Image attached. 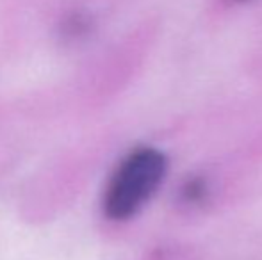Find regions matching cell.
Listing matches in <instances>:
<instances>
[{"label":"cell","mask_w":262,"mask_h":260,"mask_svg":"<svg viewBox=\"0 0 262 260\" xmlns=\"http://www.w3.org/2000/svg\"><path fill=\"white\" fill-rule=\"evenodd\" d=\"M166 159L154 148H141L127 157L111 177L104 195L107 218L123 221L146 203L161 185Z\"/></svg>","instance_id":"cell-1"}]
</instances>
